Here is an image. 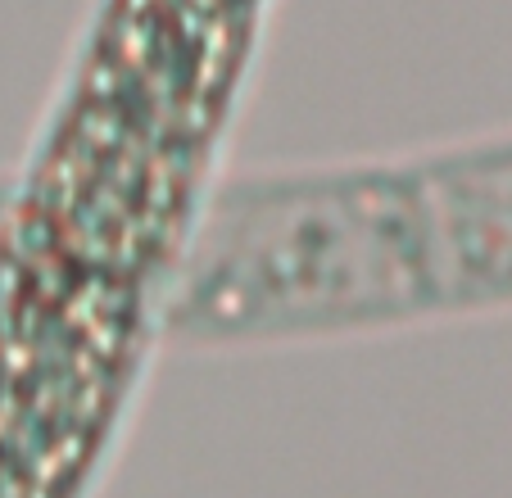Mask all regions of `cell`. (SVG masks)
Here are the masks:
<instances>
[{"mask_svg":"<svg viewBox=\"0 0 512 498\" xmlns=\"http://www.w3.org/2000/svg\"><path fill=\"white\" fill-rule=\"evenodd\" d=\"M512 308V136L218 195L173 290L182 340H290Z\"/></svg>","mask_w":512,"mask_h":498,"instance_id":"1","label":"cell"},{"mask_svg":"<svg viewBox=\"0 0 512 498\" xmlns=\"http://www.w3.org/2000/svg\"><path fill=\"white\" fill-rule=\"evenodd\" d=\"M245 46L236 0H105L14 191L10 249L168 304Z\"/></svg>","mask_w":512,"mask_h":498,"instance_id":"2","label":"cell"},{"mask_svg":"<svg viewBox=\"0 0 512 498\" xmlns=\"http://www.w3.org/2000/svg\"><path fill=\"white\" fill-rule=\"evenodd\" d=\"M155 295L41 263H0V498H82L136 385Z\"/></svg>","mask_w":512,"mask_h":498,"instance_id":"3","label":"cell"},{"mask_svg":"<svg viewBox=\"0 0 512 498\" xmlns=\"http://www.w3.org/2000/svg\"><path fill=\"white\" fill-rule=\"evenodd\" d=\"M10 204L14 191H0V263H5V240H10Z\"/></svg>","mask_w":512,"mask_h":498,"instance_id":"4","label":"cell"},{"mask_svg":"<svg viewBox=\"0 0 512 498\" xmlns=\"http://www.w3.org/2000/svg\"><path fill=\"white\" fill-rule=\"evenodd\" d=\"M236 5H245V10H250V5H254V0H236Z\"/></svg>","mask_w":512,"mask_h":498,"instance_id":"5","label":"cell"}]
</instances>
